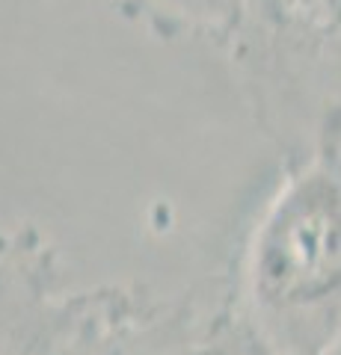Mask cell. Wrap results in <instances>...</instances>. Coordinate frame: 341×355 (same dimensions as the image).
<instances>
[{
	"label": "cell",
	"instance_id": "6da1fadb",
	"mask_svg": "<svg viewBox=\"0 0 341 355\" xmlns=\"http://www.w3.org/2000/svg\"><path fill=\"white\" fill-rule=\"evenodd\" d=\"M256 335L282 355L341 343V160L300 163L256 231L247 263Z\"/></svg>",
	"mask_w": 341,
	"mask_h": 355
},
{
	"label": "cell",
	"instance_id": "7a4b0ae2",
	"mask_svg": "<svg viewBox=\"0 0 341 355\" xmlns=\"http://www.w3.org/2000/svg\"><path fill=\"white\" fill-rule=\"evenodd\" d=\"M228 39L264 119L341 160V0H247Z\"/></svg>",
	"mask_w": 341,
	"mask_h": 355
},
{
	"label": "cell",
	"instance_id": "3957f363",
	"mask_svg": "<svg viewBox=\"0 0 341 355\" xmlns=\"http://www.w3.org/2000/svg\"><path fill=\"white\" fill-rule=\"evenodd\" d=\"M155 3H160L167 12L187 18L196 27H208L228 36L244 12L247 0H155Z\"/></svg>",
	"mask_w": 341,
	"mask_h": 355
}]
</instances>
